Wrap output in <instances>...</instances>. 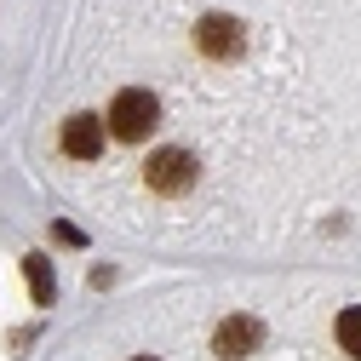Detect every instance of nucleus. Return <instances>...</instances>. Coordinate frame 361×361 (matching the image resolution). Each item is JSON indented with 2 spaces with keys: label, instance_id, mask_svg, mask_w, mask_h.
<instances>
[{
  "label": "nucleus",
  "instance_id": "1",
  "mask_svg": "<svg viewBox=\"0 0 361 361\" xmlns=\"http://www.w3.org/2000/svg\"><path fill=\"white\" fill-rule=\"evenodd\" d=\"M155 126H161V98L149 92V86H126V92H115V104H109V138L144 144Z\"/></svg>",
  "mask_w": 361,
  "mask_h": 361
},
{
  "label": "nucleus",
  "instance_id": "6",
  "mask_svg": "<svg viewBox=\"0 0 361 361\" xmlns=\"http://www.w3.org/2000/svg\"><path fill=\"white\" fill-rule=\"evenodd\" d=\"M23 276H29L35 304H52V298H58V287H52V264L40 258V252H29V258H23Z\"/></svg>",
  "mask_w": 361,
  "mask_h": 361
},
{
  "label": "nucleus",
  "instance_id": "4",
  "mask_svg": "<svg viewBox=\"0 0 361 361\" xmlns=\"http://www.w3.org/2000/svg\"><path fill=\"white\" fill-rule=\"evenodd\" d=\"M258 344H264V322H258V315H224L218 333H212V350H218L224 361H241V355H252Z\"/></svg>",
  "mask_w": 361,
  "mask_h": 361
},
{
  "label": "nucleus",
  "instance_id": "8",
  "mask_svg": "<svg viewBox=\"0 0 361 361\" xmlns=\"http://www.w3.org/2000/svg\"><path fill=\"white\" fill-rule=\"evenodd\" d=\"M52 235H58V241H63V247H80V241H86V235H80V230H75V224H52Z\"/></svg>",
  "mask_w": 361,
  "mask_h": 361
},
{
  "label": "nucleus",
  "instance_id": "7",
  "mask_svg": "<svg viewBox=\"0 0 361 361\" xmlns=\"http://www.w3.org/2000/svg\"><path fill=\"white\" fill-rule=\"evenodd\" d=\"M338 344H344V350L361 361V304H350V310L338 315Z\"/></svg>",
  "mask_w": 361,
  "mask_h": 361
},
{
  "label": "nucleus",
  "instance_id": "3",
  "mask_svg": "<svg viewBox=\"0 0 361 361\" xmlns=\"http://www.w3.org/2000/svg\"><path fill=\"white\" fill-rule=\"evenodd\" d=\"M195 47H201L207 58H218V63H230V58H241V52H247V29H241L235 18L212 12V18H201V23H195Z\"/></svg>",
  "mask_w": 361,
  "mask_h": 361
},
{
  "label": "nucleus",
  "instance_id": "5",
  "mask_svg": "<svg viewBox=\"0 0 361 361\" xmlns=\"http://www.w3.org/2000/svg\"><path fill=\"white\" fill-rule=\"evenodd\" d=\"M63 155H75V161H98L104 155V121L98 115H69L63 121Z\"/></svg>",
  "mask_w": 361,
  "mask_h": 361
},
{
  "label": "nucleus",
  "instance_id": "2",
  "mask_svg": "<svg viewBox=\"0 0 361 361\" xmlns=\"http://www.w3.org/2000/svg\"><path fill=\"white\" fill-rule=\"evenodd\" d=\"M195 155L190 149H155L149 161H144V184L155 190V195H184V190H195Z\"/></svg>",
  "mask_w": 361,
  "mask_h": 361
},
{
  "label": "nucleus",
  "instance_id": "9",
  "mask_svg": "<svg viewBox=\"0 0 361 361\" xmlns=\"http://www.w3.org/2000/svg\"><path fill=\"white\" fill-rule=\"evenodd\" d=\"M132 361H155V355H132Z\"/></svg>",
  "mask_w": 361,
  "mask_h": 361
}]
</instances>
